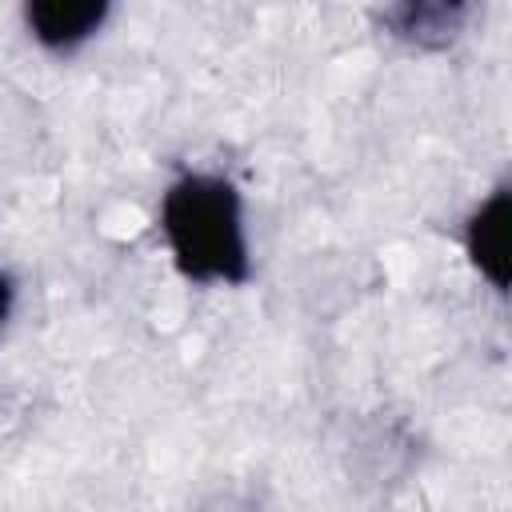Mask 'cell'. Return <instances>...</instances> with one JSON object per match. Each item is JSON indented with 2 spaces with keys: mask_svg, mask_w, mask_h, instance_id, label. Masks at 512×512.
Instances as JSON below:
<instances>
[{
  "mask_svg": "<svg viewBox=\"0 0 512 512\" xmlns=\"http://www.w3.org/2000/svg\"><path fill=\"white\" fill-rule=\"evenodd\" d=\"M8 312H12V280L0 272V324L8 320Z\"/></svg>",
  "mask_w": 512,
  "mask_h": 512,
  "instance_id": "5",
  "label": "cell"
},
{
  "mask_svg": "<svg viewBox=\"0 0 512 512\" xmlns=\"http://www.w3.org/2000/svg\"><path fill=\"white\" fill-rule=\"evenodd\" d=\"M160 232L176 268L196 284H240L248 276V240L240 196L224 176L188 172L160 204Z\"/></svg>",
  "mask_w": 512,
  "mask_h": 512,
  "instance_id": "1",
  "label": "cell"
},
{
  "mask_svg": "<svg viewBox=\"0 0 512 512\" xmlns=\"http://www.w3.org/2000/svg\"><path fill=\"white\" fill-rule=\"evenodd\" d=\"M468 256L476 260V268L504 288L508 284V192H492L480 212L468 220Z\"/></svg>",
  "mask_w": 512,
  "mask_h": 512,
  "instance_id": "3",
  "label": "cell"
},
{
  "mask_svg": "<svg viewBox=\"0 0 512 512\" xmlns=\"http://www.w3.org/2000/svg\"><path fill=\"white\" fill-rule=\"evenodd\" d=\"M396 36L416 40V44H448L464 20L460 4H400L384 16Z\"/></svg>",
  "mask_w": 512,
  "mask_h": 512,
  "instance_id": "4",
  "label": "cell"
},
{
  "mask_svg": "<svg viewBox=\"0 0 512 512\" xmlns=\"http://www.w3.org/2000/svg\"><path fill=\"white\" fill-rule=\"evenodd\" d=\"M28 28L32 36L52 48V52H68L76 44H84L108 16V4L100 0H40L28 4Z\"/></svg>",
  "mask_w": 512,
  "mask_h": 512,
  "instance_id": "2",
  "label": "cell"
}]
</instances>
